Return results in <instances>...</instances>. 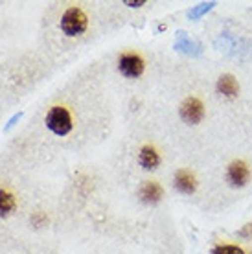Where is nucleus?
I'll use <instances>...</instances> for the list:
<instances>
[{
  "label": "nucleus",
  "mask_w": 252,
  "mask_h": 254,
  "mask_svg": "<svg viewBox=\"0 0 252 254\" xmlns=\"http://www.w3.org/2000/svg\"><path fill=\"white\" fill-rule=\"evenodd\" d=\"M44 124L56 136H66L74 129V122L70 111L63 105H54L44 116Z\"/></svg>",
  "instance_id": "1"
},
{
  "label": "nucleus",
  "mask_w": 252,
  "mask_h": 254,
  "mask_svg": "<svg viewBox=\"0 0 252 254\" xmlns=\"http://www.w3.org/2000/svg\"><path fill=\"white\" fill-rule=\"evenodd\" d=\"M59 28H61V32L66 37H79V35H83V33L87 32L88 28L87 13L83 11L81 7H68L63 13V17H61Z\"/></svg>",
  "instance_id": "2"
},
{
  "label": "nucleus",
  "mask_w": 252,
  "mask_h": 254,
  "mask_svg": "<svg viewBox=\"0 0 252 254\" xmlns=\"http://www.w3.org/2000/svg\"><path fill=\"white\" fill-rule=\"evenodd\" d=\"M179 115H181L184 124L197 126V124H201V122L204 120V115H206L204 103H202L197 96H189V98H186V100L181 103Z\"/></svg>",
  "instance_id": "3"
},
{
  "label": "nucleus",
  "mask_w": 252,
  "mask_h": 254,
  "mask_svg": "<svg viewBox=\"0 0 252 254\" xmlns=\"http://www.w3.org/2000/svg\"><path fill=\"white\" fill-rule=\"evenodd\" d=\"M118 70H120L126 77H129V79H136V77H140L144 74L145 63L138 54L126 52V54H122L120 59H118Z\"/></svg>",
  "instance_id": "4"
},
{
  "label": "nucleus",
  "mask_w": 252,
  "mask_h": 254,
  "mask_svg": "<svg viewBox=\"0 0 252 254\" xmlns=\"http://www.w3.org/2000/svg\"><path fill=\"white\" fill-rule=\"evenodd\" d=\"M251 168L243 160H232L227 168V183L232 188H243L251 181Z\"/></svg>",
  "instance_id": "5"
},
{
  "label": "nucleus",
  "mask_w": 252,
  "mask_h": 254,
  "mask_svg": "<svg viewBox=\"0 0 252 254\" xmlns=\"http://www.w3.org/2000/svg\"><path fill=\"white\" fill-rule=\"evenodd\" d=\"M173 186L177 191H181L184 195H193L197 191V177L189 170H179L173 175Z\"/></svg>",
  "instance_id": "6"
},
{
  "label": "nucleus",
  "mask_w": 252,
  "mask_h": 254,
  "mask_svg": "<svg viewBox=\"0 0 252 254\" xmlns=\"http://www.w3.org/2000/svg\"><path fill=\"white\" fill-rule=\"evenodd\" d=\"M140 201L145 204H157L164 197V188L158 185L157 181H145L138 190Z\"/></svg>",
  "instance_id": "7"
},
{
  "label": "nucleus",
  "mask_w": 252,
  "mask_h": 254,
  "mask_svg": "<svg viewBox=\"0 0 252 254\" xmlns=\"http://www.w3.org/2000/svg\"><path fill=\"white\" fill-rule=\"evenodd\" d=\"M162 159H160V153L155 149L153 146H142L138 153V164L142 170L145 172H155L158 166H160Z\"/></svg>",
  "instance_id": "8"
},
{
  "label": "nucleus",
  "mask_w": 252,
  "mask_h": 254,
  "mask_svg": "<svg viewBox=\"0 0 252 254\" xmlns=\"http://www.w3.org/2000/svg\"><path fill=\"white\" fill-rule=\"evenodd\" d=\"M215 89H217V92L221 96H225L228 100H234L240 94V83H238V79L232 74H223L217 79V83H215Z\"/></svg>",
  "instance_id": "9"
},
{
  "label": "nucleus",
  "mask_w": 252,
  "mask_h": 254,
  "mask_svg": "<svg viewBox=\"0 0 252 254\" xmlns=\"http://www.w3.org/2000/svg\"><path fill=\"white\" fill-rule=\"evenodd\" d=\"M17 208V199L11 191L6 188H0V217L11 216Z\"/></svg>",
  "instance_id": "10"
},
{
  "label": "nucleus",
  "mask_w": 252,
  "mask_h": 254,
  "mask_svg": "<svg viewBox=\"0 0 252 254\" xmlns=\"http://www.w3.org/2000/svg\"><path fill=\"white\" fill-rule=\"evenodd\" d=\"M212 254H245V251L232 243H221L212 249Z\"/></svg>",
  "instance_id": "11"
},
{
  "label": "nucleus",
  "mask_w": 252,
  "mask_h": 254,
  "mask_svg": "<svg viewBox=\"0 0 252 254\" xmlns=\"http://www.w3.org/2000/svg\"><path fill=\"white\" fill-rule=\"evenodd\" d=\"M214 6H215V2H204V4H199V6H195L191 11H188V17L189 19H199L202 13L210 11Z\"/></svg>",
  "instance_id": "12"
},
{
  "label": "nucleus",
  "mask_w": 252,
  "mask_h": 254,
  "mask_svg": "<svg viewBox=\"0 0 252 254\" xmlns=\"http://www.w3.org/2000/svg\"><path fill=\"white\" fill-rule=\"evenodd\" d=\"M30 221H32V225L33 227H44L46 223H48V217L44 216V214H41V212H35L32 217H30Z\"/></svg>",
  "instance_id": "13"
},
{
  "label": "nucleus",
  "mask_w": 252,
  "mask_h": 254,
  "mask_svg": "<svg viewBox=\"0 0 252 254\" xmlns=\"http://www.w3.org/2000/svg\"><path fill=\"white\" fill-rule=\"evenodd\" d=\"M251 234H252V223L245 225V227H243V229L240 230V236H243V238H249Z\"/></svg>",
  "instance_id": "14"
},
{
  "label": "nucleus",
  "mask_w": 252,
  "mask_h": 254,
  "mask_svg": "<svg viewBox=\"0 0 252 254\" xmlns=\"http://www.w3.org/2000/svg\"><path fill=\"white\" fill-rule=\"evenodd\" d=\"M144 4H145V0H136V2L126 0V6H129V7H140V6H144Z\"/></svg>",
  "instance_id": "15"
}]
</instances>
